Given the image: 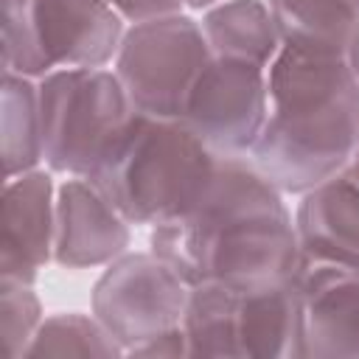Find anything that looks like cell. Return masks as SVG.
<instances>
[{
  "instance_id": "13",
  "label": "cell",
  "mask_w": 359,
  "mask_h": 359,
  "mask_svg": "<svg viewBox=\"0 0 359 359\" xmlns=\"http://www.w3.org/2000/svg\"><path fill=\"white\" fill-rule=\"evenodd\" d=\"M294 230L303 261L359 269V180L342 168L303 191Z\"/></svg>"
},
{
  "instance_id": "10",
  "label": "cell",
  "mask_w": 359,
  "mask_h": 359,
  "mask_svg": "<svg viewBox=\"0 0 359 359\" xmlns=\"http://www.w3.org/2000/svg\"><path fill=\"white\" fill-rule=\"evenodd\" d=\"M297 359L359 356V269L300 261Z\"/></svg>"
},
{
  "instance_id": "22",
  "label": "cell",
  "mask_w": 359,
  "mask_h": 359,
  "mask_svg": "<svg viewBox=\"0 0 359 359\" xmlns=\"http://www.w3.org/2000/svg\"><path fill=\"white\" fill-rule=\"evenodd\" d=\"M216 3H222V0H182V6H188V8H196V11H202V8H210V6H216Z\"/></svg>"
},
{
  "instance_id": "7",
  "label": "cell",
  "mask_w": 359,
  "mask_h": 359,
  "mask_svg": "<svg viewBox=\"0 0 359 359\" xmlns=\"http://www.w3.org/2000/svg\"><path fill=\"white\" fill-rule=\"evenodd\" d=\"M210 59L202 25L182 14H165L126 28L115 76L121 79L132 107L151 118H180L182 104Z\"/></svg>"
},
{
  "instance_id": "19",
  "label": "cell",
  "mask_w": 359,
  "mask_h": 359,
  "mask_svg": "<svg viewBox=\"0 0 359 359\" xmlns=\"http://www.w3.org/2000/svg\"><path fill=\"white\" fill-rule=\"evenodd\" d=\"M104 3H109L126 22H143L182 11V0H104Z\"/></svg>"
},
{
  "instance_id": "20",
  "label": "cell",
  "mask_w": 359,
  "mask_h": 359,
  "mask_svg": "<svg viewBox=\"0 0 359 359\" xmlns=\"http://www.w3.org/2000/svg\"><path fill=\"white\" fill-rule=\"evenodd\" d=\"M132 356H188V342H185V331L182 325L174 331H165L154 339H149L146 345L135 348Z\"/></svg>"
},
{
  "instance_id": "5",
  "label": "cell",
  "mask_w": 359,
  "mask_h": 359,
  "mask_svg": "<svg viewBox=\"0 0 359 359\" xmlns=\"http://www.w3.org/2000/svg\"><path fill=\"white\" fill-rule=\"evenodd\" d=\"M123 22L104 0H3V70L42 79L62 67H107Z\"/></svg>"
},
{
  "instance_id": "16",
  "label": "cell",
  "mask_w": 359,
  "mask_h": 359,
  "mask_svg": "<svg viewBox=\"0 0 359 359\" xmlns=\"http://www.w3.org/2000/svg\"><path fill=\"white\" fill-rule=\"evenodd\" d=\"M0 135H3V174H6V180L25 174L45 160L36 79L3 70Z\"/></svg>"
},
{
  "instance_id": "6",
  "label": "cell",
  "mask_w": 359,
  "mask_h": 359,
  "mask_svg": "<svg viewBox=\"0 0 359 359\" xmlns=\"http://www.w3.org/2000/svg\"><path fill=\"white\" fill-rule=\"evenodd\" d=\"M42 151L53 174L90 177L137 112L107 67H62L36 79Z\"/></svg>"
},
{
  "instance_id": "23",
  "label": "cell",
  "mask_w": 359,
  "mask_h": 359,
  "mask_svg": "<svg viewBox=\"0 0 359 359\" xmlns=\"http://www.w3.org/2000/svg\"><path fill=\"white\" fill-rule=\"evenodd\" d=\"M348 171H351V174L359 180V149L353 151V157H351V163H348Z\"/></svg>"
},
{
  "instance_id": "15",
  "label": "cell",
  "mask_w": 359,
  "mask_h": 359,
  "mask_svg": "<svg viewBox=\"0 0 359 359\" xmlns=\"http://www.w3.org/2000/svg\"><path fill=\"white\" fill-rule=\"evenodd\" d=\"M283 48L320 56H345L359 22V0H269Z\"/></svg>"
},
{
  "instance_id": "4",
  "label": "cell",
  "mask_w": 359,
  "mask_h": 359,
  "mask_svg": "<svg viewBox=\"0 0 359 359\" xmlns=\"http://www.w3.org/2000/svg\"><path fill=\"white\" fill-rule=\"evenodd\" d=\"M182 331L188 356L297 359V275L261 286H191Z\"/></svg>"
},
{
  "instance_id": "2",
  "label": "cell",
  "mask_w": 359,
  "mask_h": 359,
  "mask_svg": "<svg viewBox=\"0 0 359 359\" xmlns=\"http://www.w3.org/2000/svg\"><path fill=\"white\" fill-rule=\"evenodd\" d=\"M359 149V81L345 56L278 50L266 67V118L250 160L283 191L303 194L348 168Z\"/></svg>"
},
{
  "instance_id": "3",
  "label": "cell",
  "mask_w": 359,
  "mask_h": 359,
  "mask_svg": "<svg viewBox=\"0 0 359 359\" xmlns=\"http://www.w3.org/2000/svg\"><path fill=\"white\" fill-rule=\"evenodd\" d=\"M219 165V154L180 118L135 112L90 182L129 224H165L188 213Z\"/></svg>"
},
{
  "instance_id": "12",
  "label": "cell",
  "mask_w": 359,
  "mask_h": 359,
  "mask_svg": "<svg viewBox=\"0 0 359 359\" xmlns=\"http://www.w3.org/2000/svg\"><path fill=\"white\" fill-rule=\"evenodd\" d=\"M56 188L50 171L31 168L8 177L3 191V250L0 278L36 283L48 261H53Z\"/></svg>"
},
{
  "instance_id": "17",
  "label": "cell",
  "mask_w": 359,
  "mask_h": 359,
  "mask_svg": "<svg viewBox=\"0 0 359 359\" xmlns=\"http://www.w3.org/2000/svg\"><path fill=\"white\" fill-rule=\"evenodd\" d=\"M126 351L95 314H50L39 323L25 356H123Z\"/></svg>"
},
{
  "instance_id": "21",
  "label": "cell",
  "mask_w": 359,
  "mask_h": 359,
  "mask_svg": "<svg viewBox=\"0 0 359 359\" xmlns=\"http://www.w3.org/2000/svg\"><path fill=\"white\" fill-rule=\"evenodd\" d=\"M345 62H348V67L353 70V76H356V81H359V22H356V28H353V34H351V39H348Z\"/></svg>"
},
{
  "instance_id": "8",
  "label": "cell",
  "mask_w": 359,
  "mask_h": 359,
  "mask_svg": "<svg viewBox=\"0 0 359 359\" xmlns=\"http://www.w3.org/2000/svg\"><path fill=\"white\" fill-rule=\"evenodd\" d=\"M191 283L157 252L126 250L104 266L90 292V309L101 325L132 353L149 339L182 325Z\"/></svg>"
},
{
  "instance_id": "11",
  "label": "cell",
  "mask_w": 359,
  "mask_h": 359,
  "mask_svg": "<svg viewBox=\"0 0 359 359\" xmlns=\"http://www.w3.org/2000/svg\"><path fill=\"white\" fill-rule=\"evenodd\" d=\"M129 227L87 177H67L56 188L53 261L67 269L107 266L129 250Z\"/></svg>"
},
{
  "instance_id": "14",
  "label": "cell",
  "mask_w": 359,
  "mask_h": 359,
  "mask_svg": "<svg viewBox=\"0 0 359 359\" xmlns=\"http://www.w3.org/2000/svg\"><path fill=\"white\" fill-rule=\"evenodd\" d=\"M199 25L210 56L269 67L280 50V36L264 0H222L205 8Z\"/></svg>"
},
{
  "instance_id": "9",
  "label": "cell",
  "mask_w": 359,
  "mask_h": 359,
  "mask_svg": "<svg viewBox=\"0 0 359 359\" xmlns=\"http://www.w3.org/2000/svg\"><path fill=\"white\" fill-rule=\"evenodd\" d=\"M266 118V67L210 56L196 76L180 121L216 154H250Z\"/></svg>"
},
{
  "instance_id": "1",
  "label": "cell",
  "mask_w": 359,
  "mask_h": 359,
  "mask_svg": "<svg viewBox=\"0 0 359 359\" xmlns=\"http://www.w3.org/2000/svg\"><path fill=\"white\" fill-rule=\"evenodd\" d=\"M149 244L191 286L275 283L297 275L303 261L283 191L250 154H219L199 202L151 227Z\"/></svg>"
},
{
  "instance_id": "18",
  "label": "cell",
  "mask_w": 359,
  "mask_h": 359,
  "mask_svg": "<svg viewBox=\"0 0 359 359\" xmlns=\"http://www.w3.org/2000/svg\"><path fill=\"white\" fill-rule=\"evenodd\" d=\"M42 320L45 314L34 283L0 278V325H3V345L11 359L25 356Z\"/></svg>"
}]
</instances>
